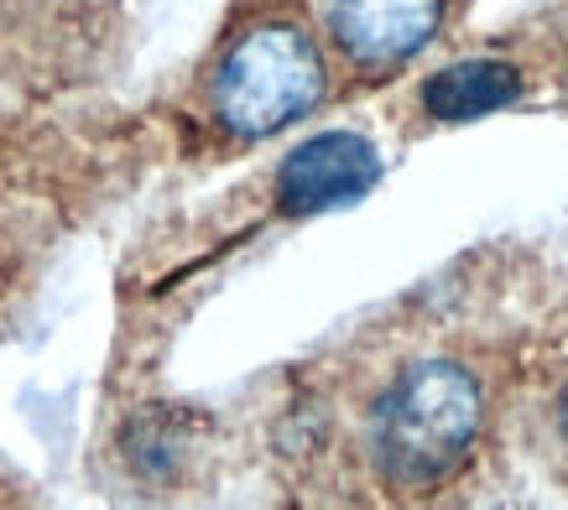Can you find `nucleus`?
<instances>
[{
    "instance_id": "nucleus-1",
    "label": "nucleus",
    "mask_w": 568,
    "mask_h": 510,
    "mask_svg": "<svg viewBox=\"0 0 568 510\" xmlns=\"http://www.w3.org/2000/svg\"><path fill=\"white\" fill-rule=\"evenodd\" d=\"M485 427V386L459 359H413L386 380L365 422L381 484L433 490L465 469Z\"/></svg>"
},
{
    "instance_id": "nucleus-3",
    "label": "nucleus",
    "mask_w": 568,
    "mask_h": 510,
    "mask_svg": "<svg viewBox=\"0 0 568 510\" xmlns=\"http://www.w3.org/2000/svg\"><path fill=\"white\" fill-rule=\"evenodd\" d=\"M381 183V152L361 131H318L282 156L272 198L282 214H328V208L361 204Z\"/></svg>"
},
{
    "instance_id": "nucleus-5",
    "label": "nucleus",
    "mask_w": 568,
    "mask_h": 510,
    "mask_svg": "<svg viewBox=\"0 0 568 510\" xmlns=\"http://www.w3.org/2000/svg\"><path fill=\"white\" fill-rule=\"evenodd\" d=\"M521 100V73L517 63H500V58H465V63H448L423 84V110L444 125L459 120H480L496 115L506 104Z\"/></svg>"
},
{
    "instance_id": "nucleus-2",
    "label": "nucleus",
    "mask_w": 568,
    "mask_h": 510,
    "mask_svg": "<svg viewBox=\"0 0 568 510\" xmlns=\"http://www.w3.org/2000/svg\"><path fill=\"white\" fill-rule=\"evenodd\" d=\"M328 94V63L313 32L297 21H251L224 42L209 73V115L224 136L266 141L318 110Z\"/></svg>"
},
{
    "instance_id": "nucleus-6",
    "label": "nucleus",
    "mask_w": 568,
    "mask_h": 510,
    "mask_svg": "<svg viewBox=\"0 0 568 510\" xmlns=\"http://www.w3.org/2000/svg\"><path fill=\"white\" fill-rule=\"evenodd\" d=\"M558 432L568 442V380H564V391H558Z\"/></svg>"
},
{
    "instance_id": "nucleus-4",
    "label": "nucleus",
    "mask_w": 568,
    "mask_h": 510,
    "mask_svg": "<svg viewBox=\"0 0 568 510\" xmlns=\"http://www.w3.org/2000/svg\"><path fill=\"white\" fill-rule=\"evenodd\" d=\"M444 0H324V32L355 69H396L433 42Z\"/></svg>"
}]
</instances>
